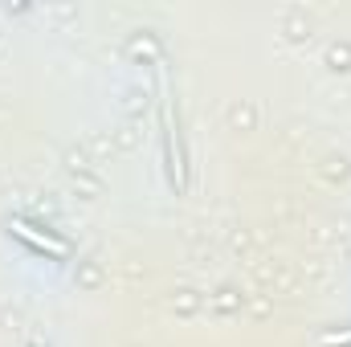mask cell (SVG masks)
<instances>
[{
	"label": "cell",
	"mask_w": 351,
	"mask_h": 347,
	"mask_svg": "<svg viewBox=\"0 0 351 347\" xmlns=\"http://www.w3.org/2000/svg\"><path fill=\"white\" fill-rule=\"evenodd\" d=\"M25 246H33V250H41V254H53V258H66V241H58L53 233H41L37 225H29V221H12L8 225Z\"/></svg>",
	"instance_id": "obj_1"
}]
</instances>
